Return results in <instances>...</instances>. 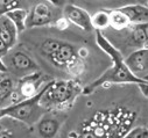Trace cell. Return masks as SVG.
<instances>
[{
  "instance_id": "9c48e42d",
  "label": "cell",
  "mask_w": 148,
  "mask_h": 138,
  "mask_svg": "<svg viewBox=\"0 0 148 138\" xmlns=\"http://www.w3.org/2000/svg\"><path fill=\"white\" fill-rule=\"evenodd\" d=\"M63 16L68 22L84 31H91L93 29L91 24V15L82 7L76 5H65L63 8Z\"/></svg>"
},
{
  "instance_id": "3957f363",
  "label": "cell",
  "mask_w": 148,
  "mask_h": 138,
  "mask_svg": "<svg viewBox=\"0 0 148 138\" xmlns=\"http://www.w3.org/2000/svg\"><path fill=\"white\" fill-rule=\"evenodd\" d=\"M41 52L57 67L66 68L75 74H79L82 63L75 48L66 42L48 39L41 44Z\"/></svg>"
},
{
  "instance_id": "7c38bea8",
  "label": "cell",
  "mask_w": 148,
  "mask_h": 138,
  "mask_svg": "<svg viewBox=\"0 0 148 138\" xmlns=\"http://www.w3.org/2000/svg\"><path fill=\"white\" fill-rule=\"evenodd\" d=\"M128 19L131 24L148 22V6L145 5H127L119 8Z\"/></svg>"
},
{
  "instance_id": "ffe728a7",
  "label": "cell",
  "mask_w": 148,
  "mask_h": 138,
  "mask_svg": "<svg viewBox=\"0 0 148 138\" xmlns=\"http://www.w3.org/2000/svg\"><path fill=\"white\" fill-rule=\"evenodd\" d=\"M10 48L6 45V43L0 39V57H4V56H7V53L10 52Z\"/></svg>"
},
{
  "instance_id": "cb8c5ba5",
  "label": "cell",
  "mask_w": 148,
  "mask_h": 138,
  "mask_svg": "<svg viewBox=\"0 0 148 138\" xmlns=\"http://www.w3.org/2000/svg\"><path fill=\"white\" fill-rule=\"evenodd\" d=\"M3 76H4V74H3V73H0V78H1V77H3Z\"/></svg>"
},
{
  "instance_id": "8fae6325",
  "label": "cell",
  "mask_w": 148,
  "mask_h": 138,
  "mask_svg": "<svg viewBox=\"0 0 148 138\" xmlns=\"http://www.w3.org/2000/svg\"><path fill=\"white\" fill-rule=\"evenodd\" d=\"M15 97V85L12 78L1 77L0 78V109L6 108L14 103Z\"/></svg>"
},
{
  "instance_id": "d4e9b609",
  "label": "cell",
  "mask_w": 148,
  "mask_h": 138,
  "mask_svg": "<svg viewBox=\"0 0 148 138\" xmlns=\"http://www.w3.org/2000/svg\"><path fill=\"white\" fill-rule=\"evenodd\" d=\"M0 118H1V116H0Z\"/></svg>"
},
{
  "instance_id": "9a60e30c",
  "label": "cell",
  "mask_w": 148,
  "mask_h": 138,
  "mask_svg": "<svg viewBox=\"0 0 148 138\" xmlns=\"http://www.w3.org/2000/svg\"><path fill=\"white\" fill-rule=\"evenodd\" d=\"M29 11L26 8H14L12 11L6 12L4 15L14 24L18 32H22L27 28V19H28Z\"/></svg>"
},
{
  "instance_id": "d6986e66",
  "label": "cell",
  "mask_w": 148,
  "mask_h": 138,
  "mask_svg": "<svg viewBox=\"0 0 148 138\" xmlns=\"http://www.w3.org/2000/svg\"><path fill=\"white\" fill-rule=\"evenodd\" d=\"M20 0H0V15H4L6 12L18 8Z\"/></svg>"
},
{
  "instance_id": "e0dca14e",
  "label": "cell",
  "mask_w": 148,
  "mask_h": 138,
  "mask_svg": "<svg viewBox=\"0 0 148 138\" xmlns=\"http://www.w3.org/2000/svg\"><path fill=\"white\" fill-rule=\"evenodd\" d=\"M91 24L96 31H101L110 27V11H98L91 15Z\"/></svg>"
},
{
  "instance_id": "52a82bcc",
  "label": "cell",
  "mask_w": 148,
  "mask_h": 138,
  "mask_svg": "<svg viewBox=\"0 0 148 138\" xmlns=\"http://www.w3.org/2000/svg\"><path fill=\"white\" fill-rule=\"evenodd\" d=\"M6 66H11V70L21 74L22 77L32 74L39 71V65L35 60L23 51H14L8 56V62L5 63Z\"/></svg>"
},
{
  "instance_id": "2e32d148",
  "label": "cell",
  "mask_w": 148,
  "mask_h": 138,
  "mask_svg": "<svg viewBox=\"0 0 148 138\" xmlns=\"http://www.w3.org/2000/svg\"><path fill=\"white\" fill-rule=\"evenodd\" d=\"M131 26L127 16L119 9L110 11V27H112L116 30H124Z\"/></svg>"
},
{
  "instance_id": "44dd1931",
  "label": "cell",
  "mask_w": 148,
  "mask_h": 138,
  "mask_svg": "<svg viewBox=\"0 0 148 138\" xmlns=\"http://www.w3.org/2000/svg\"><path fill=\"white\" fill-rule=\"evenodd\" d=\"M138 87L140 88L141 93H142L146 97H148V81H143V83H141V84H138Z\"/></svg>"
},
{
  "instance_id": "7402d4cb",
  "label": "cell",
  "mask_w": 148,
  "mask_h": 138,
  "mask_svg": "<svg viewBox=\"0 0 148 138\" xmlns=\"http://www.w3.org/2000/svg\"><path fill=\"white\" fill-rule=\"evenodd\" d=\"M8 72V68H7V66H6V64H5V62H4V59L0 57V73H7Z\"/></svg>"
},
{
  "instance_id": "5bb4252c",
  "label": "cell",
  "mask_w": 148,
  "mask_h": 138,
  "mask_svg": "<svg viewBox=\"0 0 148 138\" xmlns=\"http://www.w3.org/2000/svg\"><path fill=\"white\" fill-rule=\"evenodd\" d=\"M128 29H130V37L135 44L140 45L141 48L148 47V22L131 24Z\"/></svg>"
},
{
  "instance_id": "484cf974",
  "label": "cell",
  "mask_w": 148,
  "mask_h": 138,
  "mask_svg": "<svg viewBox=\"0 0 148 138\" xmlns=\"http://www.w3.org/2000/svg\"><path fill=\"white\" fill-rule=\"evenodd\" d=\"M147 128H148V126H147Z\"/></svg>"
},
{
  "instance_id": "603a6c76",
  "label": "cell",
  "mask_w": 148,
  "mask_h": 138,
  "mask_svg": "<svg viewBox=\"0 0 148 138\" xmlns=\"http://www.w3.org/2000/svg\"><path fill=\"white\" fill-rule=\"evenodd\" d=\"M49 4H51L53 6H56V7H60V6H63L64 5V1L65 0H46Z\"/></svg>"
},
{
  "instance_id": "8992f818",
  "label": "cell",
  "mask_w": 148,
  "mask_h": 138,
  "mask_svg": "<svg viewBox=\"0 0 148 138\" xmlns=\"http://www.w3.org/2000/svg\"><path fill=\"white\" fill-rule=\"evenodd\" d=\"M125 64L135 77L148 81V47L130 53L125 58Z\"/></svg>"
},
{
  "instance_id": "6da1fadb",
  "label": "cell",
  "mask_w": 148,
  "mask_h": 138,
  "mask_svg": "<svg viewBox=\"0 0 148 138\" xmlns=\"http://www.w3.org/2000/svg\"><path fill=\"white\" fill-rule=\"evenodd\" d=\"M96 41L98 47L111 58L113 65L108 70H106L99 78H97L95 81H92L90 85L83 88L82 93L90 94L96 88L104 86L106 84H141L146 80L139 79L135 77L125 64V58L123 53L111 43L104 35L101 31H96Z\"/></svg>"
},
{
  "instance_id": "7a4b0ae2",
  "label": "cell",
  "mask_w": 148,
  "mask_h": 138,
  "mask_svg": "<svg viewBox=\"0 0 148 138\" xmlns=\"http://www.w3.org/2000/svg\"><path fill=\"white\" fill-rule=\"evenodd\" d=\"M83 88L75 80H51L43 88L40 105L45 110H61L69 107Z\"/></svg>"
},
{
  "instance_id": "277c9868",
  "label": "cell",
  "mask_w": 148,
  "mask_h": 138,
  "mask_svg": "<svg viewBox=\"0 0 148 138\" xmlns=\"http://www.w3.org/2000/svg\"><path fill=\"white\" fill-rule=\"evenodd\" d=\"M43 88V87H42ZM42 94V89L33 97L15 102L13 105L0 109V116L1 117H12L14 120L21 121L27 124L36 123L41 116L45 114L43 108L40 105V97Z\"/></svg>"
},
{
  "instance_id": "5b68a950",
  "label": "cell",
  "mask_w": 148,
  "mask_h": 138,
  "mask_svg": "<svg viewBox=\"0 0 148 138\" xmlns=\"http://www.w3.org/2000/svg\"><path fill=\"white\" fill-rule=\"evenodd\" d=\"M43 83H45V77H43L42 72H40V71L22 77L21 80L19 81L18 86L15 87L14 103L35 96L42 89V87L47 84L46 83L43 85Z\"/></svg>"
},
{
  "instance_id": "ba28073f",
  "label": "cell",
  "mask_w": 148,
  "mask_h": 138,
  "mask_svg": "<svg viewBox=\"0 0 148 138\" xmlns=\"http://www.w3.org/2000/svg\"><path fill=\"white\" fill-rule=\"evenodd\" d=\"M54 21V11L53 8L45 3L36 4L28 13L27 28L45 27L50 24Z\"/></svg>"
},
{
  "instance_id": "30bf717a",
  "label": "cell",
  "mask_w": 148,
  "mask_h": 138,
  "mask_svg": "<svg viewBox=\"0 0 148 138\" xmlns=\"http://www.w3.org/2000/svg\"><path fill=\"white\" fill-rule=\"evenodd\" d=\"M62 120L53 113H46L36 122V132L40 138H55L60 131Z\"/></svg>"
},
{
  "instance_id": "4fadbf2b",
  "label": "cell",
  "mask_w": 148,
  "mask_h": 138,
  "mask_svg": "<svg viewBox=\"0 0 148 138\" xmlns=\"http://www.w3.org/2000/svg\"><path fill=\"white\" fill-rule=\"evenodd\" d=\"M18 35L19 32L14 24L5 15H0V39L6 43L10 49H13V47L16 44Z\"/></svg>"
},
{
  "instance_id": "ac0fdd59",
  "label": "cell",
  "mask_w": 148,
  "mask_h": 138,
  "mask_svg": "<svg viewBox=\"0 0 148 138\" xmlns=\"http://www.w3.org/2000/svg\"><path fill=\"white\" fill-rule=\"evenodd\" d=\"M123 138H148L147 126H135L131 129Z\"/></svg>"
}]
</instances>
